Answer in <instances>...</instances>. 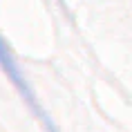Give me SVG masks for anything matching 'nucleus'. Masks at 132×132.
Returning a JSON list of instances; mask_svg holds the SVG:
<instances>
[{
  "instance_id": "obj_1",
  "label": "nucleus",
  "mask_w": 132,
  "mask_h": 132,
  "mask_svg": "<svg viewBox=\"0 0 132 132\" xmlns=\"http://www.w3.org/2000/svg\"><path fill=\"white\" fill-rule=\"evenodd\" d=\"M0 67H2V72L7 74V78L14 83V87L18 90V94L22 96V101L27 103V108L34 112L36 119L43 123V128H45L47 132H58L56 130V123L52 121V117H49L47 112H45V108L40 105L34 87L29 85V81H27V76L22 74V70H20V65H18V61H16L11 47L7 45V40H5L2 36H0Z\"/></svg>"
}]
</instances>
